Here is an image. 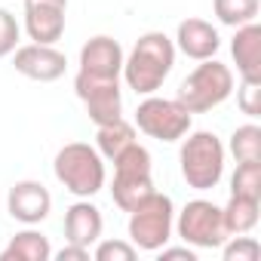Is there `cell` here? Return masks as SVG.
<instances>
[{"label":"cell","instance_id":"cell-18","mask_svg":"<svg viewBox=\"0 0 261 261\" xmlns=\"http://www.w3.org/2000/svg\"><path fill=\"white\" fill-rule=\"evenodd\" d=\"M258 209H261V200H252V197H233L227 200V206L221 209V218H224V230L227 237L233 233H249L255 224H258Z\"/></svg>","mask_w":261,"mask_h":261},{"label":"cell","instance_id":"cell-20","mask_svg":"<svg viewBox=\"0 0 261 261\" xmlns=\"http://www.w3.org/2000/svg\"><path fill=\"white\" fill-rule=\"evenodd\" d=\"M212 10H215V19H218L221 25L240 28V25L258 19L261 0H212Z\"/></svg>","mask_w":261,"mask_h":261},{"label":"cell","instance_id":"cell-24","mask_svg":"<svg viewBox=\"0 0 261 261\" xmlns=\"http://www.w3.org/2000/svg\"><path fill=\"white\" fill-rule=\"evenodd\" d=\"M237 105L246 117H261V80H249L243 77L240 89H237Z\"/></svg>","mask_w":261,"mask_h":261},{"label":"cell","instance_id":"cell-2","mask_svg":"<svg viewBox=\"0 0 261 261\" xmlns=\"http://www.w3.org/2000/svg\"><path fill=\"white\" fill-rule=\"evenodd\" d=\"M53 169H56L59 185H65V191H71L80 200H89V197H95L105 188V160L86 142L65 145L56 154Z\"/></svg>","mask_w":261,"mask_h":261},{"label":"cell","instance_id":"cell-10","mask_svg":"<svg viewBox=\"0 0 261 261\" xmlns=\"http://www.w3.org/2000/svg\"><path fill=\"white\" fill-rule=\"evenodd\" d=\"M68 0H25V31L34 43L56 46L65 34Z\"/></svg>","mask_w":261,"mask_h":261},{"label":"cell","instance_id":"cell-14","mask_svg":"<svg viewBox=\"0 0 261 261\" xmlns=\"http://www.w3.org/2000/svg\"><path fill=\"white\" fill-rule=\"evenodd\" d=\"M172 43L188 59L203 62V59H215V53L221 46V37H218V31L206 19H185V22H178V31H175Z\"/></svg>","mask_w":261,"mask_h":261},{"label":"cell","instance_id":"cell-26","mask_svg":"<svg viewBox=\"0 0 261 261\" xmlns=\"http://www.w3.org/2000/svg\"><path fill=\"white\" fill-rule=\"evenodd\" d=\"M19 34H22V28H19L16 16L0 7V59L13 56V49L19 46Z\"/></svg>","mask_w":261,"mask_h":261},{"label":"cell","instance_id":"cell-1","mask_svg":"<svg viewBox=\"0 0 261 261\" xmlns=\"http://www.w3.org/2000/svg\"><path fill=\"white\" fill-rule=\"evenodd\" d=\"M175 65V43L163 31H148L123 59V80L136 95H154Z\"/></svg>","mask_w":261,"mask_h":261},{"label":"cell","instance_id":"cell-5","mask_svg":"<svg viewBox=\"0 0 261 261\" xmlns=\"http://www.w3.org/2000/svg\"><path fill=\"white\" fill-rule=\"evenodd\" d=\"M111 163H114V185H111V197H114V203H117L123 212L136 209L148 194H154L151 154H148V148H142L139 142H133L126 151H120Z\"/></svg>","mask_w":261,"mask_h":261},{"label":"cell","instance_id":"cell-9","mask_svg":"<svg viewBox=\"0 0 261 261\" xmlns=\"http://www.w3.org/2000/svg\"><path fill=\"white\" fill-rule=\"evenodd\" d=\"M74 92L83 101V108H86V114L95 126H105V123H114V120L123 117L120 80H101V77H89V74L77 71Z\"/></svg>","mask_w":261,"mask_h":261},{"label":"cell","instance_id":"cell-15","mask_svg":"<svg viewBox=\"0 0 261 261\" xmlns=\"http://www.w3.org/2000/svg\"><path fill=\"white\" fill-rule=\"evenodd\" d=\"M230 56L237 62L240 77L261 80V25L258 22H246L237 28L230 40Z\"/></svg>","mask_w":261,"mask_h":261},{"label":"cell","instance_id":"cell-27","mask_svg":"<svg viewBox=\"0 0 261 261\" xmlns=\"http://www.w3.org/2000/svg\"><path fill=\"white\" fill-rule=\"evenodd\" d=\"M56 258H59V261H89V249H86V246H74V243H68L65 249L56 252Z\"/></svg>","mask_w":261,"mask_h":261},{"label":"cell","instance_id":"cell-4","mask_svg":"<svg viewBox=\"0 0 261 261\" xmlns=\"http://www.w3.org/2000/svg\"><path fill=\"white\" fill-rule=\"evenodd\" d=\"M233 92V71L218 59H203L178 86V101L191 114H206L227 101Z\"/></svg>","mask_w":261,"mask_h":261},{"label":"cell","instance_id":"cell-19","mask_svg":"<svg viewBox=\"0 0 261 261\" xmlns=\"http://www.w3.org/2000/svg\"><path fill=\"white\" fill-rule=\"evenodd\" d=\"M136 142V126L133 123H126L123 117L114 120V123H105L98 126V133H95V151L105 157V160H114L120 151H126L129 145Z\"/></svg>","mask_w":261,"mask_h":261},{"label":"cell","instance_id":"cell-13","mask_svg":"<svg viewBox=\"0 0 261 261\" xmlns=\"http://www.w3.org/2000/svg\"><path fill=\"white\" fill-rule=\"evenodd\" d=\"M7 209H10V215H13L16 221H22V224H40V221L49 215V209H53V194L46 191V185L25 178V181H16V185L10 188V194H7Z\"/></svg>","mask_w":261,"mask_h":261},{"label":"cell","instance_id":"cell-23","mask_svg":"<svg viewBox=\"0 0 261 261\" xmlns=\"http://www.w3.org/2000/svg\"><path fill=\"white\" fill-rule=\"evenodd\" d=\"M218 249L224 252V261H258V255H261L258 240H255V237H246V233L227 237Z\"/></svg>","mask_w":261,"mask_h":261},{"label":"cell","instance_id":"cell-12","mask_svg":"<svg viewBox=\"0 0 261 261\" xmlns=\"http://www.w3.org/2000/svg\"><path fill=\"white\" fill-rule=\"evenodd\" d=\"M123 46L108 37V34H98V37H89L80 49V71L89 74V77H101V80H120L123 74Z\"/></svg>","mask_w":261,"mask_h":261},{"label":"cell","instance_id":"cell-16","mask_svg":"<svg viewBox=\"0 0 261 261\" xmlns=\"http://www.w3.org/2000/svg\"><path fill=\"white\" fill-rule=\"evenodd\" d=\"M101 227H105V218H101L98 206H92L89 200H80L65 212V240L74 246L89 249L92 243H98Z\"/></svg>","mask_w":261,"mask_h":261},{"label":"cell","instance_id":"cell-3","mask_svg":"<svg viewBox=\"0 0 261 261\" xmlns=\"http://www.w3.org/2000/svg\"><path fill=\"white\" fill-rule=\"evenodd\" d=\"M178 163H181V178L188 181V188L212 191L224 175V145L215 133H206V129L191 133L185 136Z\"/></svg>","mask_w":261,"mask_h":261},{"label":"cell","instance_id":"cell-21","mask_svg":"<svg viewBox=\"0 0 261 261\" xmlns=\"http://www.w3.org/2000/svg\"><path fill=\"white\" fill-rule=\"evenodd\" d=\"M230 154L237 163L261 160V126H255V123L237 126L233 136H230Z\"/></svg>","mask_w":261,"mask_h":261},{"label":"cell","instance_id":"cell-8","mask_svg":"<svg viewBox=\"0 0 261 261\" xmlns=\"http://www.w3.org/2000/svg\"><path fill=\"white\" fill-rule=\"evenodd\" d=\"M172 224H175L178 237L194 249H218L227 240L221 206H215L209 200H191L178 212V221H172Z\"/></svg>","mask_w":261,"mask_h":261},{"label":"cell","instance_id":"cell-25","mask_svg":"<svg viewBox=\"0 0 261 261\" xmlns=\"http://www.w3.org/2000/svg\"><path fill=\"white\" fill-rule=\"evenodd\" d=\"M136 246L126 240H101L95 246V261H136Z\"/></svg>","mask_w":261,"mask_h":261},{"label":"cell","instance_id":"cell-6","mask_svg":"<svg viewBox=\"0 0 261 261\" xmlns=\"http://www.w3.org/2000/svg\"><path fill=\"white\" fill-rule=\"evenodd\" d=\"M172 221H175V209L172 200L166 194H148L136 209H129V240L136 249L145 252H157L169 243L172 237Z\"/></svg>","mask_w":261,"mask_h":261},{"label":"cell","instance_id":"cell-22","mask_svg":"<svg viewBox=\"0 0 261 261\" xmlns=\"http://www.w3.org/2000/svg\"><path fill=\"white\" fill-rule=\"evenodd\" d=\"M230 194L261 200V160L237 163V172L230 175Z\"/></svg>","mask_w":261,"mask_h":261},{"label":"cell","instance_id":"cell-7","mask_svg":"<svg viewBox=\"0 0 261 261\" xmlns=\"http://www.w3.org/2000/svg\"><path fill=\"white\" fill-rule=\"evenodd\" d=\"M191 111L178 98L148 95L136 108V126L157 142H181L191 133Z\"/></svg>","mask_w":261,"mask_h":261},{"label":"cell","instance_id":"cell-11","mask_svg":"<svg viewBox=\"0 0 261 261\" xmlns=\"http://www.w3.org/2000/svg\"><path fill=\"white\" fill-rule=\"evenodd\" d=\"M13 65L22 77L37 80V83H53L65 74L68 59L65 53H59L56 46H43V43H28L13 49Z\"/></svg>","mask_w":261,"mask_h":261},{"label":"cell","instance_id":"cell-17","mask_svg":"<svg viewBox=\"0 0 261 261\" xmlns=\"http://www.w3.org/2000/svg\"><path fill=\"white\" fill-rule=\"evenodd\" d=\"M53 258V246L40 230H22L16 233L7 249L0 252V261H49Z\"/></svg>","mask_w":261,"mask_h":261},{"label":"cell","instance_id":"cell-28","mask_svg":"<svg viewBox=\"0 0 261 261\" xmlns=\"http://www.w3.org/2000/svg\"><path fill=\"white\" fill-rule=\"evenodd\" d=\"M157 252H160L163 261H178V258H181V261H197V255H194V249H188V243H185V246H175V249H166V246H163V249H157Z\"/></svg>","mask_w":261,"mask_h":261}]
</instances>
